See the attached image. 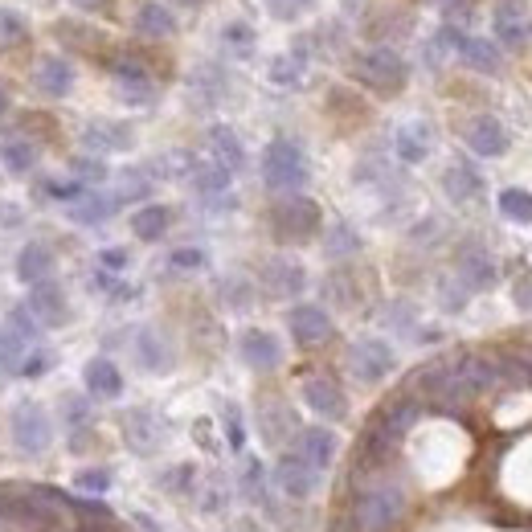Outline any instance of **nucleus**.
Instances as JSON below:
<instances>
[{
    "instance_id": "f257e3e1",
    "label": "nucleus",
    "mask_w": 532,
    "mask_h": 532,
    "mask_svg": "<svg viewBox=\"0 0 532 532\" xmlns=\"http://www.w3.org/2000/svg\"><path fill=\"white\" fill-rule=\"evenodd\" d=\"M406 512V492L393 479L365 483L357 504H352V528L357 532H389Z\"/></svg>"
},
{
    "instance_id": "f03ea898",
    "label": "nucleus",
    "mask_w": 532,
    "mask_h": 532,
    "mask_svg": "<svg viewBox=\"0 0 532 532\" xmlns=\"http://www.w3.org/2000/svg\"><path fill=\"white\" fill-rule=\"evenodd\" d=\"M307 181H312V164H307L303 148L287 136L271 140L262 152V185L271 189V193H299Z\"/></svg>"
},
{
    "instance_id": "7ed1b4c3",
    "label": "nucleus",
    "mask_w": 532,
    "mask_h": 532,
    "mask_svg": "<svg viewBox=\"0 0 532 532\" xmlns=\"http://www.w3.org/2000/svg\"><path fill=\"white\" fill-rule=\"evenodd\" d=\"M352 74H357L361 86H369V91H377V95H397L410 78V66L389 46H369V50H361L357 58H352Z\"/></svg>"
},
{
    "instance_id": "20e7f679",
    "label": "nucleus",
    "mask_w": 532,
    "mask_h": 532,
    "mask_svg": "<svg viewBox=\"0 0 532 532\" xmlns=\"http://www.w3.org/2000/svg\"><path fill=\"white\" fill-rule=\"evenodd\" d=\"M9 438L21 455H46L54 442V418L46 414V406L25 397L9 410Z\"/></svg>"
},
{
    "instance_id": "39448f33",
    "label": "nucleus",
    "mask_w": 532,
    "mask_h": 532,
    "mask_svg": "<svg viewBox=\"0 0 532 532\" xmlns=\"http://www.w3.org/2000/svg\"><path fill=\"white\" fill-rule=\"evenodd\" d=\"M320 221H324V213L312 197L287 193L271 213V230H275L279 242H307V238L320 234Z\"/></svg>"
},
{
    "instance_id": "423d86ee",
    "label": "nucleus",
    "mask_w": 532,
    "mask_h": 532,
    "mask_svg": "<svg viewBox=\"0 0 532 532\" xmlns=\"http://www.w3.org/2000/svg\"><path fill=\"white\" fill-rule=\"evenodd\" d=\"M397 357H393V348L377 336H361V340H352L348 344V373L357 377L361 385H377L393 373Z\"/></svg>"
},
{
    "instance_id": "0eeeda50",
    "label": "nucleus",
    "mask_w": 532,
    "mask_h": 532,
    "mask_svg": "<svg viewBox=\"0 0 532 532\" xmlns=\"http://www.w3.org/2000/svg\"><path fill=\"white\" fill-rule=\"evenodd\" d=\"M119 430H123V442L136 455H156L160 447H164V438H168V426H164V418L156 414V410H148V406H136V410H127L123 418H119Z\"/></svg>"
},
{
    "instance_id": "6e6552de",
    "label": "nucleus",
    "mask_w": 532,
    "mask_h": 532,
    "mask_svg": "<svg viewBox=\"0 0 532 532\" xmlns=\"http://www.w3.org/2000/svg\"><path fill=\"white\" fill-rule=\"evenodd\" d=\"M78 144L86 156H111V152H127L131 144H136V131H131L127 123H115V119H91L82 123L78 131Z\"/></svg>"
},
{
    "instance_id": "1a4fd4ad",
    "label": "nucleus",
    "mask_w": 532,
    "mask_h": 532,
    "mask_svg": "<svg viewBox=\"0 0 532 532\" xmlns=\"http://www.w3.org/2000/svg\"><path fill=\"white\" fill-rule=\"evenodd\" d=\"M25 307L33 312V320H37L41 328H62V324H70V299H66V287H62L58 279L33 283Z\"/></svg>"
},
{
    "instance_id": "9d476101",
    "label": "nucleus",
    "mask_w": 532,
    "mask_h": 532,
    "mask_svg": "<svg viewBox=\"0 0 532 532\" xmlns=\"http://www.w3.org/2000/svg\"><path fill=\"white\" fill-rule=\"evenodd\" d=\"M111 78H115V95L127 107H148L156 99V82H152L148 66H140L136 58H119L111 66Z\"/></svg>"
},
{
    "instance_id": "9b49d317",
    "label": "nucleus",
    "mask_w": 532,
    "mask_h": 532,
    "mask_svg": "<svg viewBox=\"0 0 532 532\" xmlns=\"http://www.w3.org/2000/svg\"><path fill=\"white\" fill-rule=\"evenodd\" d=\"M492 29H496V41L508 50H524L532 41V13L520 0H500L496 13H492Z\"/></svg>"
},
{
    "instance_id": "f8f14e48",
    "label": "nucleus",
    "mask_w": 532,
    "mask_h": 532,
    "mask_svg": "<svg viewBox=\"0 0 532 532\" xmlns=\"http://www.w3.org/2000/svg\"><path fill=\"white\" fill-rule=\"evenodd\" d=\"M287 328H291V340L303 348H316V344L332 340V316L320 303H295L287 312Z\"/></svg>"
},
{
    "instance_id": "ddd939ff",
    "label": "nucleus",
    "mask_w": 532,
    "mask_h": 532,
    "mask_svg": "<svg viewBox=\"0 0 532 532\" xmlns=\"http://www.w3.org/2000/svg\"><path fill=\"white\" fill-rule=\"evenodd\" d=\"M275 487H279L283 496H291V500H307V496H316L320 471H316L312 463H303L295 451H287V455H279V463H275Z\"/></svg>"
},
{
    "instance_id": "4468645a",
    "label": "nucleus",
    "mask_w": 532,
    "mask_h": 532,
    "mask_svg": "<svg viewBox=\"0 0 532 532\" xmlns=\"http://www.w3.org/2000/svg\"><path fill=\"white\" fill-rule=\"evenodd\" d=\"M303 406L312 410L316 418L328 422H344L348 418V397L332 377H307L303 381Z\"/></svg>"
},
{
    "instance_id": "2eb2a0df",
    "label": "nucleus",
    "mask_w": 532,
    "mask_h": 532,
    "mask_svg": "<svg viewBox=\"0 0 532 532\" xmlns=\"http://www.w3.org/2000/svg\"><path fill=\"white\" fill-rule=\"evenodd\" d=\"M238 357L254 369V373H271L283 365V344L271 336V332H262V328H246L238 336Z\"/></svg>"
},
{
    "instance_id": "dca6fc26",
    "label": "nucleus",
    "mask_w": 532,
    "mask_h": 532,
    "mask_svg": "<svg viewBox=\"0 0 532 532\" xmlns=\"http://www.w3.org/2000/svg\"><path fill=\"white\" fill-rule=\"evenodd\" d=\"M336 451H340V438L328 426H303V430H295V455L303 463H312L316 471H328L336 463Z\"/></svg>"
},
{
    "instance_id": "f3484780",
    "label": "nucleus",
    "mask_w": 532,
    "mask_h": 532,
    "mask_svg": "<svg viewBox=\"0 0 532 532\" xmlns=\"http://www.w3.org/2000/svg\"><path fill=\"white\" fill-rule=\"evenodd\" d=\"M455 279L467 291H487V287L496 283V258L487 254L483 246H463L459 250V262H455Z\"/></svg>"
},
{
    "instance_id": "a211bd4d",
    "label": "nucleus",
    "mask_w": 532,
    "mask_h": 532,
    "mask_svg": "<svg viewBox=\"0 0 532 532\" xmlns=\"http://www.w3.org/2000/svg\"><path fill=\"white\" fill-rule=\"evenodd\" d=\"M467 148L475 156H487V160L504 156L508 152V131H504V123L496 115H475L467 123Z\"/></svg>"
},
{
    "instance_id": "6ab92c4d",
    "label": "nucleus",
    "mask_w": 532,
    "mask_h": 532,
    "mask_svg": "<svg viewBox=\"0 0 532 532\" xmlns=\"http://www.w3.org/2000/svg\"><path fill=\"white\" fill-rule=\"evenodd\" d=\"M262 287L271 291V295H279V299H291V295H299L307 287V271L295 258L279 254V258H271V262L262 266Z\"/></svg>"
},
{
    "instance_id": "aec40b11",
    "label": "nucleus",
    "mask_w": 532,
    "mask_h": 532,
    "mask_svg": "<svg viewBox=\"0 0 532 532\" xmlns=\"http://www.w3.org/2000/svg\"><path fill=\"white\" fill-rule=\"evenodd\" d=\"M33 86L46 99H66L74 91V66L66 58H58V54H46L33 70Z\"/></svg>"
},
{
    "instance_id": "412c9836",
    "label": "nucleus",
    "mask_w": 532,
    "mask_h": 532,
    "mask_svg": "<svg viewBox=\"0 0 532 532\" xmlns=\"http://www.w3.org/2000/svg\"><path fill=\"white\" fill-rule=\"evenodd\" d=\"M119 209H123V205H119L111 193H103V189H86L74 205H66V217L74 221V226H103V221H111Z\"/></svg>"
},
{
    "instance_id": "4be33fe9",
    "label": "nucleus",
    "mask_w": 532,
    "mask_h": 532,
    "mask_svg": "<svg viewBox=\"0 0 532 532\" xmlns=\"http://www.w3.org/2000/svg\"><path fill=\"white\" fill-rule=\"evenodd\" d=\"M82 385L91 397H99V402H115V397L123 393V373L111 357H91L82 369Z\"/></svg>"
},
{
    "instance_id": "5701e85b",
    "label": "nucleus",
    "mask_w": 532,
    "mask_h": 532,
    "mask_svg": "<svg viewBox=\"0 0 532 532\" xmlns=\"http://www.w3.org/2000/svg\"><path fill=\"white\" fill-rule=\"evenodd\" d=\"M189 181H193V193H197L205 205H217V201H226V197H230L234 172H230V168H221L217 160H197V168L189 172Z\"/></svg>"
},
{
    "instance_id": "b1692460",
    "label": "nucleus",
    "mask_w": 532,
    "mask_h": 532,
    "mask_svg": "<svg viewBox=\"0 0 532 532\" xmlns=\"http://www.w3.org/2000/svg\"><path fill=\"white\" fill-rule=\"evenodd\" d=\"M37 144L25 136V131H0V164H5L9 176H29L37 168Z\"/></svg>"
},
{
    "instance_id": "393cba45",
    "label": "nucleus",
    "mask_w": 532,
    "mask_h": 532,
    "mask_svg": "<svg viewBox=\"0 0 532 532\" xmlns=\"http://www.w3.org/2000/svg\"><path fill=\"white\" fill-rule=\"evenodd\" d=\"M430 148H434V131H430V123L410 119V123L397 127L393 152H397V160H402V164H422V160L430 156Z\"/></svg>"
},
{
    "instance_id": "a878e982",
    "label": "nucleus",
    "mask_w": 532,
    "mask_h": 532,
    "mask_svg": "<svg viewBox=\"0 0 532 532\" xmlns=\"http://www.w3.org/2000/svg\"><path fill=\"white\" fill-rule=\"evenodd\" d=\"M54 250L46 246V242H25L21 250H17V283H25V287H33V283H41V279H50L54 275Z\"/></svg>"
},
{
    "instance_id": "bb28decb",
    "label": "nucleus",
    "mask_w": 532,
    "mask_h": 532,
    "mask_svg": "<svg viewBox=\"0 0 532 532\" xmlns=\"http://www.w3.org/2000/svg\"><path fill=\"white\" fill-rule=\"evenodd\" d=\"M136 361H140V369H148V373H168L172 369V344L164 340V332L160 328H140L136 332Z\"/></svg>"
},
{
    "instance_id": "cd10ccee",
    "label": "nucleus",
    "mask_w": 532,
    "mask_h": 532,
    "mask_svg": "<svg viewBox=\"0 0 532 532\" xmlns=\"http://www.w3.org/2000/svg\"><path fill=\"white\" fill-rule=\"evenodd\" d=\"M209 160H217L221 168H230V172H242L246 168V148H242L234 127H226V123L209 127Z\"/></svg>"
},
{
    "instance_id": "c85d7f7f",
    "label": "nucleus",
    "mask_w": 532,
    "mask_h": 532,
    "mask_svg": "<svg viewBox=\"0 0 532 532\" xmlns=\"http://www.w3.org/2000/svg\"><path fill=\"white\" fill-rule=\"evenodd\" d=\"M168 230H172V209L168 205L144 201L136 213H131V234H136L140 242H160Z\"/></svg>"
},
{
    "instance_id": "c756f323",
    "label": "nucleus",
    "mask_w": 532,
    "mask_h": 532,
    "mask_svg": "<svg viewBox=\"0 0 532 532\" xmlns=\"http://www.w3.org/2000/svg\"><path fill=\"white\" fill-rule=\"evenodd\" d=\"M459 58L471 66V70H479V74H500V66H504V54H500V46L496 41H487V37H459Z\"/></svg>"
},
{
    "instance_id": "7c9ffc66",
    "label": "nucleus",
    "mask_w": 532,
    "mask_h": 532,
    "mask_svg": "<svg viewBox=\"0 0 532 532\" xmlns=\"http://www.w3.org/2000/svg\"><path fill=\"white\" fill-rule=\"evenodd\" d=\"M442 189H447V197H451L455 205H463V201L479 197V189H483V176L475 172V164H467V160H455L447 172H442Z\"/></svg>"
},
{
    "instance_id": "2f4dec72",
    "label": "nucleus",
    "mask_w": 532,
    "mask_h": 532,
    "mask_svg": "<svg viewBox=\"0 0 532 532\" xmlns=\"http://www.w3.org/2000/svg\"><path fill=\"white\" fill-rule=\"evenodd\" d=\"M148 193H152V172H148V168H123V172H115V189H111V197H115L119 205L148 201Z\"/></svg>"
},
{
    "instance_id": "473e14b6",
    "label": "nucleus",
    "mask_w": 532,
    "mask_h": 532,
    "mask_svg": "<svg viewBox=\"0 0 532 532\" xmlns=\"http://www.w3.org/2000/svg\"><path fill=\"white\" fill-rule=\"evenodd\" d=\"M258 430H262V438L271 442V447H279V442H287L295 434V414L283 402H266L262 418H258Z\"/></svg>"
},
{
    "instance_id": "72a5a7b5",
    "label": "nucleus",
    "mask_w": 532,
    "mask_h": 532,
    "mask_svg": "<svg viewBox=\"0 0 532 532\" xmlns=\"http://www.w3.org/2000/svg\"><path fill=\"white\" fill-rule=\"evenodd\" d=\"M189 91H193L197 103L213 107V103H221V95H226V74L205 62V66H197V70L189 74Z\"/></svg>"
},
{
    "instance_id": "f704fd0d",
    "label": "nucleus",
    "mask_w": 532,
    "mask_h": 532,
    "mask_svg": "<svg viewBox=\"0 0 532 532\" xmlns=\"http://www.w3.org/2000/svg\"><path fill=\"white\" fill-rule=\"evenodd\" d=\"M136 33H144V37H172L176 33V17L164 5H140L136 9Z\"/></svg>"
},
{
    "instance_id": "c9c22d12",
    "label": "nucleus",
    "mask_w": 532,
    "mask_h": 532,
    "mask_svg": "<svg viewBox=\"0 0 532 532\" xmlns=\"http://www.w3.org/2000/svg\"><path fill=\"white\" fill-rule=\"evenodd\" d=\"M361 250V234L348 226V221H336V226H328L324 234V254L328 258H348V254H357Z\"/></svg>"
},
{
    "instance_id": "e433bc0d",
    "label": "nucleus",
    "mask_w": 532,
    "mask_h": 532,
    "mask_svg": "<svg viewBox=\"0 0 532 532\" xmlns=\"http://www.w3.org/2000/svg\"><path fill=\"white\" fill-rule=\"evenodd\" d=\"M37 193L50 197V201H62V205H74V201L86 193V185L74 181V176H46V181L37 185Z\"/></svg>"
},
{
    "instance_id": "4c0bfd02",
    "label": "nucleus",
    "mask_w": 532,
    "mask_h": 532,
    "mask_svg": "<svg viewBox=\"0 0 532 532\" xmlns=\"http://www.w3.org/2000/svg\"><path fill=\"white\" fill-rule=\"evenodd\" d=\"M254 29L246 25V21H230L226 29H221V46H226L234 58H250L254 54Z\"/></svg>"
},
{
    "instance_id": "58836bf2",
    "label": "nucleus",
    "mask_w": 532,
    "mask_h": 532,
    "mask_svg": "<svg viewBox=\"0 0 532 532\" xmlns=\"http://www.w3.org/2000/svg\"><path fill=\"white\" fill-rule=\"evenodd\" d=\"M500 213L516 226H532V193L524 189H504L500 193Z\"/></svg>"
},
{
    "instance_id": "ea45409f",
    "label": "nucleus",
    "mask_w": 532,
    "mask_h": 532,
    "mask_svg": "<svg viewBox=\"0 0 532 532\" xmlns=\"http://www.w3.org/2000/svg\"><path fill=\"white\" fill-rule=\"evenodd\" d=\"M70 176H74V181H82L86 189H95V185H103V181H107L111 172H107V164H103L99 156H86V152H82V156H74V160H70Z\"/></svg>"
},
{
    "instance_id": "a19ab883",
    "label": "nucleus",
    "mask_w": 532,
    "mask_h": 532,
    "mask_svg": "<svg viewBox=\"0 0 532 532\" xmlns=\"http://www.w3.org/2000/svg\"><path fill=\"white\" fill-rule=\"evenodd\" d=\"M111 483H115V475H111L107 467H82V471L74 475V487H78L82 496H107Z\"/></svg>"
},
{
    "instance_id": "79ce46f5",
    "label": "nucleus",
    "mask_w": 532,
    "mask_h": 532,
    "mask_svg": "<svg viewBox=\"0 0 532 532\" xmlns=\"http://www.w3.org/2000/svg\"><path fill=\"white\" fill-rule=\"evenodd\" d=\"M217 295H221V303H226V307H230V312H246V307L254 303V291H250V283H246V279H238V275H230V279H221Z\"/></svg>"
},
{
    "instance_id": "37998d69",
    "label": "nucleus",
    "mask_w": 532,
    "mask_h": 532,
    "mask_svg": "<svg viewBox=\"0 0 532 532\" xmlns=\"http://www.w3.org/2000/svg\"><path fill=\"white\" fill-rule=\"evenodd\" d=\"M271 82L275 86H299L303 82V54H283L271 62Z\"/></svg>"
},
{
    "instance_id": "c03bdc74",
    "label": "nucleus",
    "mask_w": 532,
    "mask_h": 532,
    "mask_svg": "<svg viewBox=\"0 0 532 532\" xmlns=\"http://www.w3.org/2000/svg\"><path fill=\"white\" fill-rule=\"evenodd\" d=\"M62 414H66V426H70L74 434H78L82 426H91V418H95V414H91V402H86V397H78V393H66V397H62Z\"/></svg>"
},
{
    "instance_id": "a18cd8bd",
    "label": "nucleus",
    "mask_w": 532,
    "mask_h": 532,
    "mask_svg": "<svg viewBox=\"0 0 532 532\" xmlns=\"http://www.w3.org/2000/svg\"><path fill=\"white\" fill-rule=\"evenodd\" d=\"M5 328H9V332H17V336H21V340H29V344H33L37 336H41V324L33 320V312H29L25 303H17L13 312L5 316Z\"/></svg>"
},
{
    "instance_id": "49530a36",
    "label": "nucleus",
    "mask_w": 532,
    "mask_h": 532,
    "mask_svg": "<svg viewBox=\"0 0 532 532\" xmlns=\"http://www.w3.org/2000/svg\"><path fill=\"white\" fill-rule=\"evenodd\" d=\"M193 479H197V467L193 463H181V467H168L164 471V492H172V496H189L193 492Z\"/></svg>"
},
{
    "instance_id": "de8ad7c7",
    "label": "nucleus",
    "mask_w": 532,
    "mask_h": 532,
    "mask_svg": "<svg viewBox=\"0 0 532 532\" xmlns=\"http://www.w3.org/2000/svg\"><path fill=\"white\" fill-rule=\"evenodd\" d=\"M266 5V13L271 17H279V21H299V17H307L316 9V0H262Z\"/></svg>"
},
{
    "instance_id": "09e8293b",
    "label": "nucleus",
    "mask_w": 532,
    "mask_h": 532,
    "mask_svg": "<svg viewBox=\"0 0 532 532\" xmlns=\"http://www.w3.org/2000/svg\"><path fill=\"white\" fill-rule=\"evenodd\" d=\"M50 369H54V352L33 344V348L25 352V361H21V373H17V377H41V373H50Z\"/></svg>"
},
{
    "instance_id": "8fccbe9b",
    "label": "nucleus",
    "mask_w": 532,
    "mask_h": 532,
    "mask_svg": "<svg viewBox=\"0 0 532 532\" xmlns=\"http://www.w3.org/2000/svg\"><path fill=\"white\" fill-rule=\"evenodd\" d=\"M205 250H197V246H181V250H172L168 254V266L172 271H205Z\"/></svg>"
},
{
    "instance_id": "3c124183",
    "label": "nucleus",
    "mask_w": 532,
    "mask_h": 532,
    "mask_svg": "<svg viewBox=\"0 0 532 532\" xmlns=\"http://www.w3.org/2000/svg\"><path fill=\"white\" fill-rule=\"evenodd\" d=\"M242 492L258 504H266V475L258 467V459H246V475H242Z\"/></svg>"
},
{
    "instance_id": "603ef678",
    "label": "nucleus",
    "mask_w": 532,
    "mask_h": 532,
    "mask_svg": "<svg viewBox=\"0 0 532 532\" xmlns=\"http://www.w3.org/2000/svg\"><path fill=\"white\" fill-rule=\"evenodd\" d=\"M91 283H95V291H99V295H107V299H131L127 283H123L119 275H111V271H99Z\"/></svg>"
},
{
    "instance_id": "864d4df0",
    "label": "nucleus",
    "mask_w": 532,
    "mask_h": 532,
    "mask_svg": "<svg viewBox=\"0 0 532 532\" xmlns=\"http://www.w3.org/2000/svg\"><path fill=\"white\" fill-rule=\"evenodd\" d=\"M127 262H131V254H127L123 246H107V250H99V266H103V271H111V275L127 271Z\"/></svg>"
},
{
    "instance_id": "5fc2aeb1",
    "label": "nucleus",
    "mask_w": 532,
    "mask_h": 532,
    "mask_svg": "<svg viewBox=\"0 0 532 532\" xmlns=\"http://www.w3.org/2000/svg\"><path fill=\"white\" fill-rule=\"evenodd\" d=\"M226 434H230V447H234V451L246 447V430H242V418H238L234 406H226Z\"/></svg>"
},
{
    "instance_id": "6e6d98bb",
    "label": "nucleus",
    "mask_w": 532,
    "mask_h": 532,
    "mask_svg": "<svg viewBox=\"0 0 532 532\" xmlns=\"http://www.w3.org/2000/svg\"><path fill=\"white\" fill-rule=\"evenodd\" d=\"M512 299H516V307H524V312H532V275H524V279L512 287Z\"/></svg>"
},
{
    "instance_id": "4d7b16f0",
    "label": "nucleus",
    "mask_w": 532,
    "mask_h": 532,
    "mask_svg": "<svg viewBox=\"0 0 532 532\" xmlns=\"http://www.w3.org/2000/svg\"><path fill=\"white\" fill-rule=\"evenodd\" d=\"M21 209H13V205H0V226H21Z\"/></svg>"
},
{
    "instance_id": "13d9d810",
    "label": "nucleus",
    "mask_w": 532,
    "mask_h": 532,
    "mask_svg": "<svg viewBox=\"0 0 532 532\" xmlns=\"http://www.w3.org/2000/svg\"><path fill=\"white\" fill-rule=\"evenodd\" d=\"M430 5L447 9V13H463V9H467V0H430Z\"/></svg>"
},
{
    "instance_id": "bf43d9fd",
    "label": "nucleus",
    "mask_w": 532,
    "mask_h": 532,
    "mask_svg": "<svg viewBox=\"0 0 532 532\" xmlns=\"http://www.w3.org/2000/svg\"><path fill=\"white\" fill-rule=\"evenodd\" d=\"M74 5H78V9H99L103 0H74Z\"/></svg>"
},
{
    "instance_id": "052dcab7",
    "label": "nucleus",
    "mask_w": 532,
    "mask_h": 532,
    "mask_svg": "<svg viewBox=\"0 0 532 532\" xmlns=\"http://www.w3.org/2000/svg\"><path fill=\"white\" fill-rule=\"evenodd\" d=\"M172 5H181V9H197V5H205V0H172Z\"/></svg>"
},
{
    "instance_id": "680f3d73",
    "label": "nucleus",
    "mask_w": 532,
    "mask_h": 532,
    "mask_svg": "<svg viewBox=\"0 0 532 532\" xmlns=\"http://www.w3.org/2000/svg\"><path fill=\"white\" fill-rule=\"evenodd\" d=\"M5 111H9V95H5V91H0V115H5Z\"/></svg>"
},
{
    "instance_id": "e2e57ef3",
    "label": "nucleus",
    "mask_w": 532,
    "mask_h": 532,
    "mask_svg": "<svg viewBox=\"0 0 532 532\" xmlns=\"http://www.w3.org/2000/svg\"><path fill=\"white\" fill-rule=\"evenodd\" d=\"M524 365H528V369H532V352H524Z\"/></svg>"
}]
</instances>
